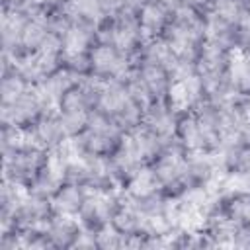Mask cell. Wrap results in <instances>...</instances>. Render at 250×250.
Instances as JSON below:
<instances>
[{
  "label": "cell",
  "mask_w": 250,
  "mask_h": 250,
  "mask_svg": "<svg viewBox=\"0 0 250 250\" xmlns=\"http://www.w3.org/2000/svg\"><path fill=\"white\" fill-rule=\"evenodd\" d=\"M45 109H49V107L39 98L35 88H29L25 94H21L12 104L0 105V121L2 123H12V125L27 131L43 115Z\"/></svg>",
  "instance_id": "cell-1"
},
{
  "label": "cell",
  "mask_w": 250,
  "mask_h": 250,
  "mask_svg": "<svg viewBox=\"0 0 250 250\" xmlns=\"http://www.w3.org/2000/svg\"><path fill=\"white\" fill-rule=\"evenodd\" d=\"M27 135H29V141L33 145H37L49 152H53V150H57L68 143V137L62 129L57 107L45 109L43 115L27 129Z\"/></svg>",
  "instance_id": "cell-2"
},
{
  "label": "cell",
  "mask_w": 250,
  "mask_h": 250,
  "mask_svg": "<svg viewBox=\"0 0 250 250\" xmlns=\"http://www.w3.org/2000/svg\"><path fill=\"white\" fill-rule=\"evenodd\" d=\"M217 162L213 154L205 152H188L184 164V178L189 189H209L219 178Z\"/></svg>",
  "instance_id": "cell-3"
},
{
  "label": "cell",
  "mask_w": 250,
  "mask_h": 250,
  "mask_svg": "<svg viewBox=\"0 0 250 250\" xmlns=\"http://www.w3.org/2000/svg\"><path fill=\"white\" fill-rule=\"evenodd\" d=\"M45 229L51 238L53 250H74V244L84 230L76 217L61 215V213H55L45 223Z\"/></svg>",
  "instance_id": "cell-4"
},
{
  "label": "cell",
  "mask_w": 250,
  "mask_h": 250,
  "mask_svg": "<svg viewBox=\"0 0 250 250\" xmlns=\"http://www.w3.org/2000/svg\"><path fill=\"white\" fill-rule=\"evenodd\" d=\"M172 16H174V6L162 0H148L139 12V21L145 37L146 39L160 37L166 25L172 21Z\"/></svg>",
  "instance_id": "cell-5"
},
{
  "label": "cell",
  "mask_w": 250,
  "mask_h": 250,
  "mask_svg": "<svg viewBox=\"0 0 250 250\" xmlns=\"http://www.w3.org/2000/svg\"><path fill=\"white\" fill-rule=\"evenodd\" d=\"M29 88H33L20 66L10 59L2 55V74H0V105L12 104L21 94H25Z\"/></svg>",
  "instance_id": "cell-6"
},
{
  "label": "cell",
  "mask_w": 250,
  "mask_h": 250,
  "mask_svg": "<svg viewBox=\"0 0 250 250\" xmlns=\"http://www.w3.org/2000/svg\"><path fill=\"white\" fill-rule=\"evenodd\" d=\"M109 207L105 201V193H88L84 205L80 207L76 219L88 232H98L109 225Z\"/></svg>",
  "instance_id": "cell-7"
},
{
  "label": "cell",
  "mask_w": 250,
  "mask_h": 250,
  "mask_svg": "<svg viewBox=\"0 0 250 250\" xmlns=\"http://www.w3.org/2000/svg\"><path fill=\"white\" fill-rule=\"evenodd\" d=\"M49 37V29L43 20L37 18H27L21 31H20V41H18V55L12 59L14 62H21L23 59L35 55L41 51L43 43Z\"/></svg>",
  "instance_id": "cell-8"
},
{
  "label": "cell",
  "mask_w": 250,
  "mask_h": 250,
  "mask_svg": "<svg viewBox=\"0 0 250 250\" xmlns=\"http://www.w3.org/2000/svg\"><path fill=\"white\" fill-rule=\"evenodd\" d=\"M232 55L234 53L227 49L225 45H221L219 41L205 37L197 53V70L199 72H227Z\"/></svg>",
  "instance_id": "cell-9"
},
{
  "label": "cell",
  "mask_w": 250,
  "mask_h": 250,
  "mask_svg": "<svg viewBox=\"0 0 250 250\" xmlns=\"http://www.w3.org/2000/svg\"><path fill=\"white\" fill-rule=\"evenodd\" d=\"M174 119H176V109L168 104V100H152L145 109L143 127H146L158 137H172Z\"/></svg>",
  "instance_id": "cell-10"
},
{
  "label": "cell",
  "mask_w": 250,
  "mask_h": 250,
  "mask_svg": "<svg viewBox=\"0 0 250 250\" xmlns=\"http://www.w3.org/2000/svg\"><path fill=\"white\" fill-rule=\"evenodd\" d=\"M174 137L188 152H199L201 150V125H199L191 107L176 111Z\"/></svg>",
  "instance_id": "cell-11"
},
{
  "label": "cell",
  "mask_w": 250,
  "mask_h": 250,
  "mask_svg": "<svg viewBox=\"0 0 250 250\" xmlns=\"http://www.w3.org/2000/svg\"><path fill=\"white\" fill-rule=\"evenodd\" d=\"M137 74L146 84V88L150 90V94H152L154 100H166L168 98L170 88L174 84V76H172V72L166 66H162L158 62L143 61L137 66Z\"/></svg>",
  "instance_id": "cell-12"
},
{
  "label": "cell",
  "mask_w": 250,
  "mask_h": 250,
  "mask_svg": "<svg viewBox=\"0 0 250 250\" xmlns=\"http://www.w3.org/2000/svg\"><path fill=\"white\" fill-rule=\"evenodd\" d=\"M88 193H90V191H88L84 186L61 182V186L57 188V191H55L53 197H51L53 207H55V213L76 217L78 211H80V207L84 205Z\"/></svg>",
  "instance_id": "cell-13"
},
{
  "label": "cell",
  "mask_w": 250,
  "mask_h": 250,
  "mask_svg": "<svg viewBox=\"0 0 250 250\" xmlns=\"http://www.w3.org/2000/svg\"><path fill=\"white\" fill-rule=\"evenodd\" d=\"M62 43H64V51H90V47L96 43V21L84 18L74 20Z\"/></svg>",
  "instance_id": "cell-14"
},
{
  "label": "cell",
  "mask_w": 250,
  "mask_h": 250,
  "mask_svg": "<svg viewBox=\"0 0 250 250\" xmlns=\"http://www.w3.org/2000/svg\"><path fill=\"white\" fill-rule=\"evenodd\" d=\"M227 78L234 96L250 98V59L242 53H234L227 68Z\"/></svg>",
  "instance_id": "cell-15"
},
{
  "label": "cell",
  "mask_w": 250,
  "mask_h": 250,
  "mask_svg": "<svg viewBox=\"0 0 250 250\" xmlns=\"http://www.w3.org/2000/svg\"><path fill=\"white\" fill-rule=\"evenodd\" d=\"M109 227H111L113 230H117V232L123 236V240H125L127 236L137 234L139 230L145 229V219L135 211V207H133L131 201H129V203L121 205V207L111 215Z\"/></svg>",
  "instance_id": "cell-16"
},
{
  "label": "cell",
  "mask_w": 250,
  "mask_h": 250,
  "mask_svg": "<svg viewBox=\"0 0 250 250\" xmlns=\"http://www.w3.org/2000/svg\"><path fill=\"white\" fill-rule=\"evenodd\" d=\"M145 109L146 107H143L135 100L127 98V102L113 113V121L117 125V129L123 135H131L137 129H141L143 127V121H145Z\"/></svg>",
  "instance_id": "cell-17"
},
{
  "label": "cell",
  "mask_w": 250,
  "mask_h": 250,
  "mask_svg": "<svg viewBox=\"0 0 250 250\" xmlns=\"http://www.w3.org/2000/svg\"><path fill=\"white\" fill-rule=\"evenodd\" d=\"M131 197V205L135 207V211L143 217V219H150L156 215L166 213V207L170 203V199H166V195L156 188L150 189L146 193H139V195H129Z\"/></svg>",
  "instance_id": "cell-18"
},
{
  "label": "cell",
  "mask_w": 250,
  "mask_h": 250,
  "mask_svg": "<svg viewBox=\"0 0 250 250\" xmlns=\"http://www.w3.org/2000/svg\"><path fill=\"white\" fill-rule=\"evenodd\" d=\"M62 68L72 74L76 80H84L94 76L90 51H64L62 55Z\"/></svg>",
  "instance_id": "cell-19"
},
{
  "label": "cell",
  "mask_w": 250,
  "mask_h": 250,
  "mask_svg": "<svg viewBox=\"0 0 250 250\" xmlns=\"http://www.w3.org/2000/svg\"><path fill=\"white\" fill-rule=\"evenodd\" d=\"M23 197H25V189L2 180V184H0V225L10 221V217L20 207Z\"/></svg>",
  "instance_id": "cell-20"
},
{
  "label": "cell",
  "mask_w": 250,
  "mask_h": 250,
  "mask_svg": "<svg viewBox=\"0 0 250 250\" xmlns=\"http://www.w3.org/2000/svg\"><path fill=\"white\" fill-rule=\"evenodd\" d=\"M57 111H76V109H88V104H86V96H84V88H82V82L76 80L74 84H70L62 94L61 98L57 100ZM90 111V109H88Z\"/></svg>",
  "instance_id": "cell-21"
},
{
  "label": "cell",
  "mask_w": 250,
  "mask_h": 250,
  "mask_svg": "<svg viewBox=\"0 0 250 250\" xmlns=\"http://www.w3.org/2000/svg\"><path fill=\"white\" fill-rule=\"evenodd\" d=\"M62 129L70 139L80 137L82 133L88 131V109H76V111H59Z\"/></svg>",
  "instance_id": "cell-22"
},
{
  "label": "cell",
  "mask_w": 250,
  "mask_h": 250,
  "mask_svg": "<svg viewBox=\"0 0 250 250\" xmlns=\"http://www.w3.org/2000/svg\"><path fill=\"white\" fill-rule=\"evenodd\" d=\"M209 12L217 18L232 21V23H238L240 20L246 18L244 8L238 0H211L209 2Z\"/></svg>",
  "instance_id": "cell-23"
},
{
  "label": "cell",
  "mask_w": 250,
  "mask_h": 250,
  "mask_svg": "<svg viewBox=\"0 0 250 250\" xmlns=\"http://www.w3.org/2000/svg\"><path fill=\"white\" fill-rule=\"evenodd\" d=\"M88 180H90V168L82 158H68L64 162V166H62V182L86 188Z\"/></svg>",
  "instance_id": "cell-24"
},
{
  "label": "cell",
  "mask_w": 250,
  "mask_h": 250,
  "mask_svg": "<svg viewBox=\"0 0 250 250\" xmlns=\"http://www.w3.org/2000/svg\"><path fill=\"white\" fill-rule=\"evenodd\" d=\"M21 238H23V250H53L45 225H37L21 230Z\"/></svg>",
  "instance_id": "cell-25"
},
{
  "label": "cell",
  "mask_w": 250,
  "mask_h": 250,
  "mask_svg": "<svg viewBox=\"0 0 250 250\" xmlns=\"http://www.w3.org/2000/svg\"><path fill=\"white\" fill-rule=\"evenodd\" d=\"M168 248H176V250H195L199 248V236L195 229H188V227H178L172 236L168 238Z\"/></svg>",
  "instance_id": "cell-26"
},
{
  "label": "cell",
  "mask_w": 250,
  "mask_h": 250,
  "mask_svg": "<svg viewBox=\"0 0 250 250\" xmlns=\"http://www.w3.org/2000/svg\"><path fill=\"white\" fill-rule=\"evenodd\" d=\"M96 43H117V21L113 16H104L96 21Z\"/></svg>",
  "instance_id": "cell-27"
},
{
  "label": "cell",
  "mask_w": 250,
  "mask_h": 250,
  "mask_svg": "<svg viewBox=\"0 0 250 250\" xmlns=\"http://www.w3.org/2000/svg\"><path fill=\"white\" fill-rule=\"evenodd\" d=\"M94 240H96V250H121L123 248V236L117 230H113L109 225L94 232Z\"/></svg>",
  "instance_id": "cell-28"
},
{
  "label": "cell",
  "mask_w": 250,
  "mask_h": 250,
  "mask_svg": "<svg viewBox=\"0 0 250 250\" xmlns=\"http://www.w3.org/2000/svg\"><path fill=\"white\" fill-rule=\"evenodd\" d=\"M230 246L238 248V250H250V221H246V219L236 221Z\"/></svg>",
  "instance_id": "cell-29"
},
{
  "label": "cell",
  "mask_w": 250,
  "mask_h": 250,
  "mask_svg": "<svg viewBox=\"0 0 250 250\" xmlns=\"http://www.w3.org/2000/svg\"><path fill=\"white\" fill-rule=\"evenodd\" d=\"M146 2H148V0H121V8H125V10H131V12H137V14H139Z\"/></svg>",
  "instance_id": "cell-30"
},
{
  "label": "cell",
  "mask_w": 250,
  "mask_h": 250,
  "mask_svg": "<svg viewBox=\"0 0 250 250\" xmlns=\"http://www.w3.org/2000/svg\"><path fill=\"white\" fill-rule=\"evenodd\" d=\"M242 8H244V14L250 18V0H244V4H242Z\"/></svg>",
  "instance_id": "cell-31"
},
{
  "label": "cell",
  "mask_w": 250,
  "mask_h": 250,
  "mask_svg": "<svg viewBox=\"0 0 250 250\" xmlns=\"http://www.w3.org/2000/svg\"><path fill=\"white\" fill-rule=\"evenodd\" d=\"M162 2H166V4H170V6H174V8H176V6H178V4H182L184 0H162Z\"/></svg>",
  "instance_id": "cell-32"
}]
</instances>
